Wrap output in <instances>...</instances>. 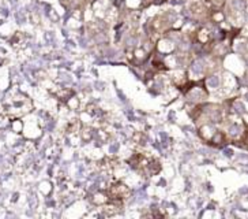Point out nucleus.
Wrapping results in <instances>:
<instances>
[{"label":"nucleus","instance_id":"nucleus-2","mask_svg":"<svg viewBox=\"0 0 248 219\" xmlns=\"http://www.w3.org/2000/svg\"><path fill=\"white\" fill-rule=\"evenodd\" d=\"M192 70H194L195 73H201V71L203 70V64H202V62H195L194 66H192Z\"/></svg>","mask_w":248,"mask_h":219},{"label":"nucleus","instance_id":"nucleus-3","mask_svg":"<svg viewBox=\"0 0 248 219\" xmlns=\"http://www.w3.org/2000/svg\"><path fill=\"white\" fill-rule=\"evenodd\" d=\"M247 99H248V96H247Z\"/></svg>","mask_w":248,"mask_h":219},{"label":"nucleus","instance_id":"nucleus-1","mask_svg":"<svg viewBox=\"0 0 248 219\" xmlns=\"http://www.w3.org/2000/svg\"><path fill=\"white\" fill-rule=\"evenodd\" d=\"M209 85L211 88H217L218 86V77L217 75H213V77L209 78Z\"/></svg>","mask_w":248,"mask_h":219}]
</instances>
